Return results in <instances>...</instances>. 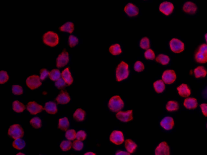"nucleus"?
<instances>
[{
	"label": "nucleus",
	"mask_w": 207,
	"mask_h": 155,
	"mask_svg": "<svg viewBox=\"0 0 207 155\" xmlns=\"http://www.w3.org/2000/svg\"><path fill=\"white\" fill-rule=\"evenodd\" d=\"M129 66L126 63L122 61L119 64L116 68V80L118 82L126 79L129 76Z\"/></svg>",
	"instance_id": "obj_1"
},
{
	"label": "nucleus",
	"mask_w": 207,
	"mask_h": 155,
	"mask_svg": "<svg viewBox=\"0 0 207 155\" xmlns=\"http://www.w3.org/2000/svg\"><path fill=\"white\" fill-rule=\"evenodd\" d=\"M43 42L45 44L53 47L58 44L59 42L58 35L52 31H48L44 34L43 36Z\"/></svg>",
	"instance_id": "obj_2"
},
{
	"label": "nucleus",
	"mask_w": 207,
	"mask_h": 155,
	"mask_svg": "<svg viewBox=\"0 0 207 155\" xmlns=\"http://www.w3.org/2000/svg\"><path fill=\"white\" fill-rule=\"evenodd\" d=\"M124 105V102L119 96H114L110 99L109 104V108L112 112H118L122 109Z\"/></svg>",
	"instance_id": "obj_3"
},
{
	"label": "nucleus",
	"mask_w": 207,
	"mask_h": 155,
	"mask_svg": "<svg viewBox=\"0 0 207 155\" xmlns=\"http://www.w3.org/2000/svg\"><path fill=\"white\" fill-rule=\"evenodd\" d=\"M24 134V131L22 128L18 124L12 125L8 130V135L15 139L22 138Z\"/></svg>",
	"instance_id": "obj_4"
},
{
	"label": "nucleus",
	"mask_w": 207,
	"mask_h": 155,
	"mask_svg": "<svg viewBox=\"0 0 207 155\" xmlns=\"http://www.w3.org/2000/svg\"><path fill=\"white\" fill-rule=\"evenodd\" d=\"M195 60L196 62L201 64L207 62V45L203 44L200 46L196 53Z\"/></svg>",
	"instance_id": "obj_5"
},
{
	"label": "nucleus",
	"mask_w": 207,
	"mask_h": 155,
	"mask_svg": "<svg viewBox=\"0 0 207 155\" xmlns=\"http://www.w3.org/2000/svg\"><path fill=\"white\" fill-rule=\"evenodd\" d=\"M171 50L175 53H180L184 50L185 45L181 41L177 38H173L170 42Z\"/></svg>",
	"instance_id": "obj_6"
},
{
	"label": "nucleus",
	"mask_w": 207,
	"mask_h": 155,
	"mask_svg": "<svg viewBox=\"0 0 207 155\" xmlns=\"http://www.w3.org/2000/svg\"><path fill=\"white\" fill-rule=\"evenodd\" d=\"M39 77L37 75L29 76L26 80V83L29 88L34 90L39 88L42 85V82Z\"/></svg>",
	"instance_id": "obj_7"
},
{
	"label": "nucleus",
	"mask_w": 207,
	"mask_h": 155,
	"mask_svg": "<svg viewBox=\"0 0 207 155\" xmlns=\"http://www.w3.org/2000/svg\"><path fill=\"white\" fill-rule=\"evenodd\" d=\"M110 140L115 144L121 145L124 142V137L122 132L120 131H113L111 134Z\"/></svg>",
	"instance_id": "obj_8"
},
{
	"label": "nucleus",
	"mask_w": 207,
	"mask_h": 155,
	"mask_svg": "<svg viewBox=\"0 0 207 155\" xmlns=\"http://www.w3.org/2000/svg\"><path fill=\"white\" fill-rule=\"evenodd\" d=\"M162 78L164 83L167 84H171L175 82L176 76L174 70H167L163 73Z\"/></svg>",
	"instance_id": "obj_9"
},
{
	"label": "nucleus",
	"mask_w": 207,
	"mask_h": 155,
	"mask_svg": "<svg viewBox=\"0 0 207 155\" xmlns=\"http://www.w3.org/2000/svg\"><path fill=\"white\" fill-rule=\"evenodd\" d=\"M155 155H170V148L165 141L161 143L155 150Z\"/></svg>",
	"instance_id": "obj_10"
},
{
	"label": "nucleus",
	"mask_w": 207,
	"mask_h": 155,
	"mask_svg": "<svg viewBox=\"0 0 207 155\" xmlns=\"http://www.w3.org/2000/svg\"><path fill=\"white\" fill-rule=\"evenodd\" d=\"M27 109L29 113L33 115L40 113L44 109L42 105L35 101H31L29 102L27 104Z\"/></svg>",
	"instance_id": "obj_11"
},
{
	"label": "nucleus",
	"mask_w": 207,
	"mask_h": 155,
	"mask_svg": "<svg viewBox=\"0 0 207 155\" xmlns=\"http://www.w3.org/2000/svg\"><path fill=\"white\" fill-rule=\"evenodd\" d=\"M69 61V56L68 52L65 51L58 56L56 60V65L57 67L60 68L66 65Z\"/></svg>",
	"instance_id": "obj_12"
},
{
	"label": "nucleus",
	"mask_w": 207,
	"mask_h": 155,
	"mask_svg": "<svg viewBox=\"0 0 207 155\" xmlns=\"http://www.w3.org/2000/svg\"><path fill=\"white\" fill-rule=\"evenodd\" d=\"M174 9L173 4L170 2H164L160 4L159 9L162 13L168 16L172 13Z\"/></svg>",
	"instance_id": "obj_13"
},
{
	"label": "nucleus",
	"mask_w": 207,
	"mask_h": 155,
	"mask_svg": "<svg viewBox=\"0 0 207 155\" xmlns=\"http://www.w3.org/2000/svg\"><path fill=\"white\" fill-rule=\"evenodd\" d=\"M133 110H129L127 112H119L116 114V117L119 120L123 122H128L132 120Z\"/></svg>",
	"instance_id": "obj_14"
},
{
	"label": "nucleus",
	"mask_w": 207,
	"mask_h": 155,
	"mask_svg": "<svg viewBox=\"0 0 207 155\" xmlns=\"http://www.w3.org/2000/svg\"><path fill=\"white\" fill-rule=\"evenodd\" d=\"M124 11L130 17H134L138 14V8L132 3L127 4L124 8Z\"/></svg>",
	"instance_id": "obj_15"
},
{
	"label": "nucleus",
	"mask_w": 207,
	"mask_h": 155,
	"mask_svg": "<svg viewBox=\"0 0 207 155\" xmlns=\"http://www.w3.org/2000/svg\"><path fill=\"white\" fill-rule=\"evenodd\" d=\"M175 125L174 119L171 117H166L161 122V125L162 127L167 130L172 129Z\"/></svg>",
	"instance_id": "obj_16"
},
{
	"label": "nucleus",
	"mask_w": 207,
	"mask_h": 155,
	"mask_svg": "<svg viewBox=\"0 0 207 155\" xmlns=\"http://www.w3.org/2000/svg\"><path fill=\"white\" fill-rule=\"evenodd\" d=\"M183 9L184 12L189 14L195 13L197 10L196 5L191 1H188L184 4Z\"/></svg>",
	"instance_id": "obj_17"
},
{
	"label": "nucleus",
	"mask_w": 207,
	"mask_h": 155,
	"mask_svg": "<svg viewBox=\"0 0 207 155\" xmlns=\"http://www.w3.org/2000/svg\"><path fill=\"white\" fill-rule=\"evenodd\" d=\"M71 99L69 94L65 91H62L60 93L56 98V101L59 104H65L70 101Z\"/></svg>",
	"instance_id": "obj_18"
},
{
	"label": "nucleus",
	"mask_w": 207,
	"mask_h": 155,
	"mask_svg": "<svg viewBox=\"0 0 207 155\" xmlns=\"http://www.w3.org/2000/svg\"><path fill=\"white\" fill-rule=\"evenodd\" d=\"M179 95L183 97H188L190 94V90L187 85L183 84L178 87Z\"/></svg>",
	"instance_id": "obj_19"
},
{
	"label": "nucleus",
	"mask_w": 207,
	"mask_h": 155,
	"mask_svg": "<svg viewBox=\"0 0 207 155\" xmlns=\"http://www.w3.org/2000/svg\"><path fill=\"white\" fill-rule=\"evenodd\" d=\"M197 100L194 98L186 99L184 102V105L188 109H195L197 106Z\"/></svg>",
	"instance_id": "obj_20"
},
{
	"label": "nucleus",
	"mask_w": 207,
	"mask_h": 155,
	"mask_svg": "<svg viewBox=\"0 0 207 155\" xmlns=\"http://www.w3.org/2000/svg\"><path fill=\"white\" fill-rule=\"evenodd\" d=\"M45 109L48 113L54 114L57 113V106L55 103L49 101L46 103L45 105Z\"/></svg>",
	"instance_id": "obj_21"
},
{
	"label": "nucleus",
	"mask_w": 207,
	"mask_h": 155,
	"mask_svg": "<svg viewBox=\"0 0 207 155\" xmlns=\"http://www.w3.org/2000/svg\"><path fill=\"white\" fill-rule=\"evenodd\" d=\"M62 76L67 84L71 85L73 83V79L71 76L70 71L68 68L63 71L62 73Z\"/></svg>",
	"instance_id": "obj_22"
},
{
	"label": "nucleus",
	"mask_w": 207,
	"mask_h": 155,
	"mask_svg": "<svg viewBox=\"0 0 207 155\" xmlns=\"http://www.w3.org/2000/svg\"><path fill=\"white\" fill-rule=\"evenodd\" d=\"M125 147L128 153H133L136 149L137 145L133 141L130 139H127L126 141Z\"/></svg>",
	"instance_id": "obj_23"
},
{
	"label": "nucleus",
	"mask_w": 207,
	"mask_h": 155,
	"mask_svg": "<svg viewBox=\"0 0 207 155\" xmlns=\"http://www.w3.org/2000/svg\"><path fill=\"white\" fill-rule=\"evenodd\" d=\"M194 73L195 77L199 79L205 77L206 76L207 72L203 67L200 66L195 69Z\"/></svg>",
	"instance_id": "obj_24"
},
{
	"label": "nucleus",
	"mask_w": 207,
	"mask_h": 155,
	"mask_svg": "<svg viewBox=\"0 0 207 155\" xmlns=\"http://www.w3.org/2000/svg\"><path fill=\"white\" fill-rule=\"evenodd\" d=\"M86 113L83 109L81 108L76 109L74 114V119L78 121H82L84 120Z\"/></svg>",
	"instance_id": "obj_25"
},
{
	"label": "nucleus",
	"mask_w": 207,
	"mask_h": 155,
	"mask_svg": "<svg viewBox=\"0 0 207 155\" xmlns=\"http://www.w3.org/2000/svg\"><path fill=\"white\" fill-rule=\"evenodd\" d=\"M155 90L158 93H161L165 89V84L162 80L156 81L153 83Z\"/></svg>",
	"instance_id": "obj_26"
},
{
	"label": "nucleus",
	"mask_w": 207,
	"mask_h": 155,
	"mask_svg": "<svg viewBox=\"0 0 207 155\" xmlns=\"http://www.w3.org/2000/svg\"><path fill=\"white\" fill-rule=\"evenodd\" d=\"M60 30L63 31H67L71 33L74 30V24L71 22H67L65 24L60 27Z\"/></svg>",
	"instance_id": "obj_27"
},
{
	"label": "nucleus",
	"mask_w": 207,
	"mask_h": 155,
	"mask_svg": "<svg viewBox=\"0 0 207 155\" xmlns=\"http://www.w3.org/2000/svg\"><path fill=\"white\" fill-rule=\"evenodd\" d=\"M13 110L16 113H21L24 112L25 107L21 102L18 101H15L13 104Z\"/></svg>",
	"instance_id": "obj_28"
},
{
	"label": "nucleus",
	"mask_w": 207,
	"mask_h": 155,
	"mask_svg": "<svg viewBox=\"0 0 207 155\" xmlns=\"http://www.w3.org/2000/svg\"><path fill=\"white\" fill-rule=\"evenodd\" d=\"M25 141L20 138L15 139L12 143V146L13 147L19 150L23 149L25 147Z\"/></svg>",
	"instance_id": "obj_29"
},
{
	"label": "nucleus",
	"mask_w": 207,
	"mask_h": 155,
	"mask_svg": "<svg viewBox=\"0 0 207 155\" xmlns=\"http://www.w3.org/2000/svg\"><path fill=\"white\" fill-rule=\"evenodd\" d=\"M69 127V122L67 118H63L59 120V128L63 131H66Z\"/></svg>",
	"instance_id": "obj_30"
},
{
	"label": "nucleus",
	"mask_w": 207,
	"mask_h": 155,
	"mask_svg": "<svg viewBox=\"0 0 207 155\" xmlns=\"http://www.w3.org/2000/svg\"><path fill=\"white\" fill-rule=\"evenodd\" d=\"M109 52L114 56L118 55L121 53L122 50L120 45L118 44L111 45L109 47Z\"/></svg>",
	"instance_id": "obj_31"
},
{
	"label": "nucleus",
	"mask_w": 207,
	"mask_h": 155,
	"mask_svg": "<svg viewBox=\"0 0 207 155\" xmlns=\"http://www.w3.org/2000/svg\"><path fill=\"white\" fill-rule=\"evenodd\" d=\"M156 61L163 65H166L169 63L170 58L164 54H160L156 58Z\"/></svg>",
	"instance_id": "obj_32"
},
{
	"label": "nucleus",
	"mask_w": 207,
	"mask_h": 155,
	"mask_svg": "<svg viewBox=\"0 0 207 155\" xmlns=\"http://www.w3.org/2000/svg\"><path fill=\"white\" fill-rule=\"evenodd\" d=\"M179 104L176 101H170L166 105V109L168 111H175L179 109Z\"/></svg>",
	"instance_id": "obj_33"
},
{
	"label": "nucleus",
	"mask_w": 207,
	"mask_h": 155,
	"mask_svg": "<svg viewBox=\"0 0 207 155\" xmlns=\"http://www.w3.org/2000/svg\"><path fill=\"white\" fill-rule=\"evenodd\" d=\"M49 77L51 80L53 81L57 80L60 77V73L58 69H54L52 70L49 73Z\"/></svg>",
	"instance_id": "obj_34"
},
{
	"label": "nucleus",
	"mask_w": 207,
	"mask_h": 155,
	"mask_svg": "<svg viewBox=\"0 0 207 155\" xmlns=\"http://www.w3.org/2000/svg\"><path fill=\"white\" fill-rule=\"evenodd\" d=\"M30 124L34 128H39L42 126V120L38 117L33 118L30 120Z\"/></svg>",
	"instance_id": "obj_35"
},
{
	"label": "nucleus",
	"mask_w": 207,
	"mask_h": 155,
	"mask_svg": "<svg viewBox=\"0 0 207 155\" xmlns=\"http://www.w3.org/2000/svg\"><path fill=\"white\" fill-rule=\"evenodd\" d=\"M60 148L64 151L70 150L72 147V143L70 141H64L60 143Z\"/></svg>",
	"instance_id": "obj_36"
},
{
	"label": "nucleus",
	"mask_w": 207,
	"mask_h": 155,
	"mask_svg": "<svg viewBox=\"0 0 207 155\" xmlns=\"http://www.w3.org/2000/svg\"><path fill=\"white\" fill-rule=\"evenodd\" d=\"M150 42L149 38L146 37L142 38L140 42V45L142 49H147L150 47Z\"/></svg>",
	"instance_id": "obj_37"
},
{
	"label": "nucleus",
	"mask_w": 207,
	"mask_h": 155,
	"mask_svg": "<svg viewBox=\"0 0 207 155\" xmlns=\"http://www.w3.org/2000/svg\"><path fill=\"white\" fill-rule=\"evenodd\" d=\"M76 134L75 130L73 129L68 130L66 133V138L68 140H73L75 138H76Z\"/></svg>",
	"instance_id": "obj_38"
},
{
	"label": "nucleus",
	"mask_w": 207,
	"mask_h": 155,
	"mask_svg": "<svg viewBox=\"0 0 207 155\" xmlns=\"http://www.w3.org/2000/svg\"><path fill=\"white\" fill-rule=\"evenodd\" d=\"M9 79L7 72L5 71H1L0 73V83L1 84L5 83L7 82Z\"/></svg>",
	"instance_id": "obj_39"
},
{
	"label": "nucleus",
	"mask_w": 207,
	"mask_h": 155,
	"mask_svg": "<svg viewBox=\"0 0 207 155\" xmlns=\"http://www.w3.org/2000/svg\"><path fill=\"white\" fill-rule=\"evenodd\" d=\"M79 40L78 38L73 35L70 36L69 39H68V43L70 46L73 47L76 46L78 43Z\"/></svg>",
	"instance_id": "obj_40"
},
{
	"label": "nucleus",
	"mask_w": 207,
	"mask_h": 155,
	"mask_svg": "<svg viewBox=\"0 0 207 155\" xmlns=\"http://www.w3.org/2000/svg\"><path fill=\"white\" fill-rule=\"evenodd\" d=\"M12 92L15 95H21L23 93V89L21 86L19 85H13L12 86Z\"/></svg>",
	"instance_id": "obj_41"
},
{
	"label": "nucleus",
	"mask_w": 207,
	"mask_h": 155,
	"mask_svg": "<svg viewBox=\"0 0 207 155\" xmlns=\"http://www.w3.org/2000/svg\"><path fill=\"white\" fill-rule=\"evenodd\" d=\"M145 57L148 60H153L155 59V55L153 50L149 49L145 52Z\"/></svg>",
	"instance_id": "obj_42"
},
{
	"label": "nucleus",
	"mask_w": 207,
	"mask_h": 155,
	"mask_svg": "<svg viewBox=\"0 0 207 155\" xmlns=\"http://www.w3.org/2000/svg\"><path fill=\"white\" fill-rule=\"evenodd\" d=\"M73 149L76 151L81 150L83 147V144L81 141L79 140H76L74 141L72 145Z\"/></svg>",
	"instance_id": "obj_43"
},
{
	"label": "nucleus",
	"mask_w": 207,
	"mask_h": 155,
	"mask_svg": "<svg viewBox=\"0 0 207 155\" xmlns=\"http://www.w3.org/2000/svg\"><path fill=\"white\" fill-rule=\"evenodd\" d=\"M134 70L137 72H141L145 69L143 63L140 61H137L134 64Z\"/></svg>",
	"instance_id": "obj_44"
},
{
	"label": "nucleus",
	"mask_w": 207,
	"mask_h": 155,
	"mask_svg": "<svg viewBox=\"0 0 207 155\" xmlns=\"http://www.w3.org/2000/svg\"><path fill=\"white\" fill-rule=\"evenodd\" d=\"M86 133L84 131H80L78 132L76 134V139L80 141H84L86 138Z\"/></svg>",
	"instance_id": "obj_45"
},
{
	"label": "nucleus",
	"mask_w": 207,
	"mask_h": 155,
	"mask_svg": "<svg viewBox=\"0 0 207 155\" xmlns=\"http://www.w3.org/2000/svg\"><path fill=\"white\" fill-rule=\"evenodd\" d=\"M66 85V83L62 78H60L59 79L56 80L55 83V85L58 88H61L63 87Z\"/></svg>",
	"instance_id": "obj_46"
},
{
	"label": "nucleus",
	"mask_w": 207,
	"mask_h": 155,
	"mask_svg": "<svg viewBox=\"0 0 207 155\" xmlns=\"http://www.w3.org/2000/svg\"><path fill=\"white\" fill-rule=\"evenodd\" d=\"M49 74V73L47 70L45 68H43L40 71V79L41 80H44L46 79L47 77L48 76Z\"/></svg>",
	"instance_id": "obj_47"
},
{
	"label": "nucleus",
	"mask_w": 207,
	"mask_h": 155,
	"mask_svg": "<svg viewBox=\"0 0 207 155\" xmlns=\"http://www.w3.org/2000/svg\"><path fill=\"white\" fill-rule=\"evenodd\" d=\"M200 107H201L203 114L204 116L207 117V104H201Z\"/></svg>",
	"instance_id": "obj_48"
},
{
	"label": "nucleus",
	"mask_w": 207,
	"mask_h": 155,
	"mask_svg": "<svg viewBox=\"0 0 207 155\" xmlns=\"http://www.w3.org/2000/svg\"><path fill=\"white\" fill-rule=\"evenodd\" d=\"M116 155H130L128 152L123 151H120L116 152Z\"/></svg>",
	"instance_id": "obj_49"
},
{
	"label": "nucleus",
	"mask_w": 207,
	"mask_h": 155,
	"mask_svg": "<svg viewBox=\"0 0 207 155\" xmlns=\"http://www.w3.org/2000/svg\"><path fill=\"white\" fill-rule=\"evenodd\" d=\"M84 155H96V154L95 153H93V152H89L85 153Z\"/></svg>",
	"instance_id": "obj_50"
},
{
	"label": "nucleus",
	"mask_w": 207,
	"mask_h": 155,
	"mask_svg": "<svg viewBox=\"0 0 207 155\" xmlns=\"http://www.w3.org/2000/svg\"><path fill=\"white\" fill-rule=\"evenodd\" d=\"M16 155H25L24 153H18L17 154H16Z\"/></svg>",
	"instance_id": "obj_51"
},
{
	"label": "nucleus",
	"mask_w": 207,
	"mask_h": 155,
	"mask_svg": "<svg viewBox=\"0 0 207 155\" xmlns=\"http://www.w3.org/2000/svg\"><path fill=\"white\" fill-rule=\"evenodd\" d=\"M205 39L207 42V33L205 35Z\"/></svg>",
	"instance_id": "obj_52"
}]
</instances>
